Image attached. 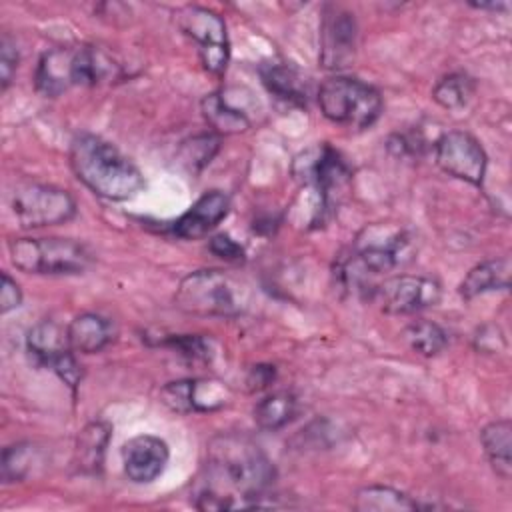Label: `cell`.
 <instances>
[{"instance_id": "obj_1", "label": "cell", "mask_w": 512, "mask_h": 512, "mask_svg": "<svg viewBox=\"0 0 512 512\" xmlns=\"http://www.w3.org/2000/svg\"><path fill=\"white\" fill-rule=\"evenodd\" d=\"M206 490L216 494L222 510L262 506L274 482V466L264 450L242 432H222L208 442Z\"/></svg>"}, {"instance_id": "obj_2", "label": "cell", "mask_w": 512, "mask_h": 512, "mask_svg": "<svg viewBox=\"0 0 512 512\" xmlns=\"http://www.w3.org/2000/svg\"><path fill=\"white\" fill-rule=\"evenodd\" d=\"M70 166L88 190L106 200H128L144 186L132 160L96 134H78L72 140Z\"/></svg>"}, {"instance_id": "obj_3", "label": "cell", "mask_w": 512, "mask_h": 512, "mask_svg": "<svg viewBox=\"0 0 512 512\" xmlns=\"http://www.w3.org/2000/svg\"><path fill=\"white\" fill-rule=\"evenodd\" d=\"M318 104L324 118L344 128H368L382 112L380 92L350 76H332L318 90Z\"/></svg>"}, {"instance_id": "obj_4", "label": "cell", "mask_w": 512, "mask_h": 512, "mask_svg": "<svg viewBox=\"0 0 512 512\" xmlns=\"http://www.w3.org/2000/svg\"><path fill=\"white\" fill-rule=\"evenodd\" d=\"M12 264L28 274H82L92 264L90 250L70 238H14Z\"/></svg>"}, {"instance_id": "obj_5", "label": "cell", "mask_w": 512, "mask_h": 512, "mask_svg": "<svg viewBox=\"0 0 512 512\" xmlns=\"http://www.w3.org/2000/svg\"><path fill=\"white\" fill-rule=\"evenodd\" d=\"M174 302L182 312L196 316H234L240 312L234 280L214 268L186 274L176 288Z\"/></svg>"}, {"instance_id": "obj_6", "label": "cell", "mask_w": 512, "mask_h": 512, "mask_svg": "<svg viewBox=\"0 0 512 512\" xmlns=\"http://www.w3.org/2000/svg\"><path fill=\"white\" fill-rule=\"evenodd\" d=\"M8 206L22 228L62 224L76 212V202L66 190L30 180L16 182L8 194Z\"/></svg>"}, {"instance_id": "obj_7", "label": "cell", "mask_w": 512, "mask_h": 512, "mask_svg": "<svg viewBox=\"0 0 512 512\" xmlns=\"http://www.w3.org/2000/svg\"><path fill=\"white\" fill-rule=\"evenodd\" d=\"M174 16L176 26L196 42L202 66L212 74H222L228 64V34L224 20L202 6H184Z\"/></svg>"}, {"instance_id": "obj_8", "label": "cell", "mask_w": 512, "mask_h": 512, "mask_svg": "<svg viewBox=\"0 0 512 512\" xmlns=\"http://www.w3.org/2000/svg\"><path fill=\"white\" fill-rule=\"evenodd\" d=\"M26 348L34 364L50 368L70 388L78 386L82 370L72 354L74 350L70 348L66 330H62L58 324L50 320L38 322L26 336Z\"/></svg>"}, {"instance_id": "obj_9", "label": "cell", "mask_w": 512, "mask_h": 512, "mask_svg": "<svg viewBox=\"0 0 512 512\" xmlns=\"http://www.w3.org/2000/svg\"><path fill=\"white\" fill-rule=\"evenodd\" d=\"M436 162L438 166L468 184L480 186L486 174V152L480 142L462 130L446 132L436 142Z\"/></svg>"}, {"instance_id": "obj_10", "label": "cell", "mask_w": 512, "mask_h": 512, "mask_svg": "<svg viewBox=\"0 0 512 512\" xmlns=\"http://www.w3.org/2000/svg\"><path fill=\"white\" fill-rule=\"evenodd\" d=\"M378 302L388 314H414L440 302V284L426 276L400 274L376 288Z\"/></svg>"}, {"instance_id": "obj_11", "label": "cell", "mask_w": 512, "mask_h": 512, "mask_svg": "<svg viewBox=\"0 0 512 512\" xmlns=\"http://www.w3.org/2000/svg\"><path fill=\"white\" fill-rule=\"evenodd\" d=\"M404 248L406 238L400 230L372 226L358 236L354 264L366 274H386L398 266Z\"/></svg>"}, {"instance_id": "obj_12", "label": "cell", "mask_w": 512, "mask_h": 512, "mask_svg": "<svg viewBox=\"0 0 512 512\" xmlns=\"http://www.w3.org/2000/svg\"><path fill=\"white\" fill-rule=\"evenodd\" d=\"M170 458L168 444L150 434H140L130 438L122 446V462L124 474L128 480L136 484H150L154 482L166 468Z\"/></svg>"}, {"instance_id": "obj_13", "label": "cell", "mask_w": 512, "mask_h": 512, "mask_svg": "<svg viewBox=\"0 0 512 512\" xmlns=\"http://www.w3.org/2000/svg\"><path fill=\"white\" fill-rule=\"evenodd\" d=\"M320 62L328 70L344 68L354 58L356 20L350 12L334 8L324 16L320 32Z\"/></svg>"}, {"instance_id": "obj_14", "label": "cell", "mask_w": 512, "mask_h": 512, "mask_svg": "<svg viewBox=\"0 0 512 512\" xmlns=\"http://www.w3.org/2000/svg\"><path fill=\"white\" fill-rule=\"evenodd\" d=\"M36 90L44 96H60L72 86H78V46L52 48L42 54L34 72Z\"/></svg>"}, {"instance_id": "obj_15", "label": "cell", "mask_w": 512, "mask_h": 512, "mask_svg": "<svg viewBox=\"0 0 512 512\" xmlns=\"http://www.w3.org/2000/svg\"><path fill=\"white\" fill-rule=\"evenodd\" d=\"M230 198L220 190L202 194L174 224L172 232L184 240H196L214 230L228 214Z\"/></svg>"}, {"instance_id": "obj_16", "label": "cell", "mask_w": 512, "mask_h": 512, "mask_svg": "<svg viewBox=\"0 0 512 512\" xmlns=\"http://www.w3.org/2000/svg\"><path fill=\"white\" fill-rule=\"evenodd\" d=\"M66 334H68L70 348L74 352L96 354L112 342L114 328L108 318L94 312H84L68 324Z\"/></svg>"}, {"instance_id": "obj_17", "label": "cell", "mask_w": 512, "mask_h": 512, "mask_svg": "<svg viewBox=\"0 0 512 512\" xmlns=\"http://www.w3.org/2000/svg\"><path fill=\"white\" fill-rule=\"evenodd\" d=\"M110 442V426L102 420L88 422L76 436L74 466L82 474H98L104 466L106 448Z\"/></svg>"}, {"instance_id": "obj_18", "label": "cell", "mask_w": 512, "mask_h": 512, "mask_svg": "<svg viewBox=\"0 0 512 512\" xmlns=\"http://www.w3.org/2000/svg\"><path fill=\"white\" fill-rule=\"evenodd\" d=\"M510 286V260L508 258H492L476 264L464 276L458 286L462 298L472 300L484 292L506 290Z\"/></svg>"}, {"instance_id": "obj_19", "label": "cell", "mask_w": 512, "mask_h": 512, "mask_svg": "<svg viewBox=\"0 0 512 512\" xmlns=\"http://www.w3.org/2000/svg\"><path fill=\"white\" fill-rule=\"evenodd\" d=\"M480 442L484 446L486 458L492 470L508 480L512 474V424L510 420H494L486 424L480 432Z\"/></svg>"}, {"instance_id": "obj_20", "label": "cell", "mask_w": 512, "mask_h": 512, "mask_svg": "<svg viewBox=\"0 0 512 512\" xmlns=\"http://www.w3.org/2000/svg\"><path fill=\"white\" fill-rule=\"evenodd\" d=\"M354 508L360 512H408L418 510L420 504L392 486L374 484L356 492Z\"/></svg>"}, {"instance_id": "obj_21", "label": "cell", "mask_w": 512, "mask_h": 512, "mask_svg": "<svg viewBox=\"0 0 512 512\" xmlns=\"http://www.w3.org/2000/svg\"><path fill=\"white\" fill-rule=\"evenodd\" d=\"M202 114L218 134H238L250 126L248 116L234 108L220 92H212L202 98Z\"/></svg>"}, {"instance_id": "obj_22", "label": "cell", "mask_w": 512, "mask_h": 512, "mask_svg": "<svg viewBox=\"0 0 512 512\" xmlns=\"http://www.w3.org/2000/svg\"><path fill=\"white\" fill-rule=\"evenodd\" d=\"M298 410V402L290 392H274L262 398L254 408V422L262 430H278L286 426Z\"/></svg>"}, {"instance_id": "obj_23", "label": "cell", "mask_w": 512, "mask_h": 512, "mask_svg": "<svg viewBox=\"0 0 512 512\" xmlns=\"http://www.w3.org/2000/svg\"><path fill=\"white\" fill-rule=\"evenodd\" d=\"M262 82L280 100H286L292 104L306 102V88H302V78L288 66H282V64L264 66Z\"/></svg>"}, {"instance_id": "obj_24", "label": "cell", "mask_w": 512, "mask_h": 512, "mask_svg": "<svg viewBox=\"0 0 512 512\" xmlns=\"http://www.w3.org/2000/svg\"><path fill=\"white\" fill-rule=\"evenodd\" d=\"M404 338L416 354L428 356V358L440 354L448 344L446 330L430 320H416V322L408 324Z\"/></svg>"}, {"instance_id": "obj_25", "label": "cell", "mask_w": 512, "mask_h": 512, "mask_svg": "<svg viewBox=\"0 0 512 512\" xmlns=\"http://www.w3.org/2000/svg\"><path fill=\"white\" fill-rule=\"evenodd\" d=\"M474 94V82L466 74H448L440 78L432 90V98L448 110L466 106Z\"/></svg>"}, {"instance_id": "obj_26", "label": "cell", "mask_w": 512, "mask_h": 512, "mask_svg": "<svg viewBox=\"0 0 512 512\" xmlns=\"http://www.w3.org/2000/svg\"><path fill=\"white\" fill-rule=\"evenodd\" d=\"M34 460H36V448L32 444L18 442V444L6 446L2 452V480L6 484L24 480L30 474Z\"/></svg>"}, {"instance_id": "obj_27", "label": "cell", "mask_w": 512, "mask_h": 512, "mask_svg": "<svg viewBox=\"0 0 512 512\" xmlns=\"http://www.w3.org/2000/svg\"><path fill=\"white\" fill-rule=\"evenodd\" d=\"M228 400V388L218 380H192V406L194 412L218 410Z\"/></svg>"}, {"instance_id": "obj_28", "label": "cell", "mask_w": 512, "mask_h": 512, "mask_svg": "<svg viewBox=\"0 0 512 512\" xmlns=\"http://www.w3.org/2000/svg\"><path fill=\"white\" fill-rule=\"evenodd\" d=\"M160 398L174 412H180V414L194 412V406H192V380L168 382L160 390Z\"/></svg>"}, {"instance_id": "obj_29", "label": "cell", "mask_w": 512, "mask_h": 512, "mask_svg": "<svg viewBox=\"0 0 512 512\" xmlns=\"http://www.w3.org/2000/svg\"><path fill=\"white\" fill-rule=\"evenodd\" d=\"M166 344L174 350H178V354L186 356L188 360H208L210 358V346L204 338L194 336V334H178V336H170L166 340Z\"/></svg>"}, {"instance_id": "obj_30", "label": "cell", "mask_w": 512, "mask_h": 512, "mask_svg": "<svg viewBox=\"0 0 512 512\" xmlns=\"http://www.w3.org/2000/svg\"><path fill=\"white\" fill-rule=\"evenodd\" d=\"M18 66V50L16 44L10 40L8 34L2 36L0 42V74H2V90L8 88V84L12 82V76L16 72Z\"/></svg>"}, {"instance_id": "obj_31", "label": "cell", "mask_w": 512, "mask_h": 512, "mask_svg": "<svg viewBox=\"0 0 512 512\" xmlns=\"http://www.w3.org/2000/svg\"><path fill=\"white\" fill-rule=\"evenodd\" d=\"M210 252L216 254L218 258L228 260V262L244 260V248L238 242H234L230 236H226V234H216L210 240Z\"/></svg>"}, {"instance_id": "obj_32", "label": "cell", "mask_w": 512, "mask_h": 512, "mask_svg": "<svg viewBox=\"0 0 512 512\" xmlns=\"http://www.w3.org/2000/svg\"><path fill=\"white\" fill-rule=\"evenodd\" d=\"M474 344H476V348L482 350V352H498V350L504 348L506 342H504V336H502V332H500L498 326L486 324V326H482V328L478 330V334L474 336Z\"/></svg>"}, {"instance_id": "obj_33", "label": "cell", "mask_w": 512, "mask_h": 512, "mask_svg": "<svg viewBox=\"0 0 512 512\" xmlns=\"http://www.w3.org/2000/svg\"><path fill=\"white\" fill-rule=\"evenodd\" d=\"M22 302V292L6 272H2V284H0V312L6 314L14 308H18Z\"/></svg>"}, {"instance_id": "obj_34", "label": "cell", "mask_w": 512, "mask_h": 512, "mask_svg": "<svg viewBox=\"0 0 512 512\" xmlns=\"http://www.w3.org/2000/svg\"><path fill=\"white\" fill-rule=\"evenodd\" d=\"M274 380V366H254L248 376L250 390H262Z\"/></svg>"}]
</instances>
